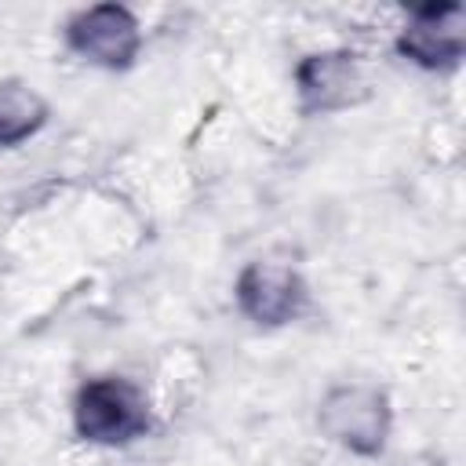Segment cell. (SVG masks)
Instances as JSON below:
<instances>
[{"label":"cell","mask_w":466,"mask_h":466,"mask_svg":"<svg viewBox=\"0 0 466 466\" xmlns=\"http://www.w3.org/2000/svg\"><path fill=\"white\" fill-rule=\"evenodd\" d=\"M73 426L87 444L124 448L149 433L153 415L146 393L120 375L87 379L73 397Z\"/></svg>","instance_id":"6da1fadb"},{"label":"cell","mask_w":466,"mask_h":466,"mask_svg":"<svg viewBox=\"0 0 466 466\" xmlns=\"http://www.w3.org/2000/svg\"><path fill=\"white\" fill-rule=\"evenodd\" d=\"M317 426L331 444L346 448L350 455L375 459L386 448L393 426L390 397L371 382H339L320 397Z\"/></svg>","instance_id":"7a4b0ae2"},{"label":"cell","mask_w":466,"mask_h":466,"mask_svg":"<svg viewBox=\"0 0 466 466\" xmlns=\"http://www.w3.org/2000/svg\"><path fill=\"white\" fill-rule=\"evenodd\" d=\"M66 44L76 58L98 69H127L142 51V25L124 4H91L69 15Z\"/></svg>","instance_id":"3957f363"},{"label":"cell","mask_w":466,"mask_h":466,"mask_svg":"<svg viewBox=\"0 0 466 466\" xmlns=\"http://www.w3.org/2000/svg\"><path fill=\"white\" fill-rule=\"evenodd\" d=\"M233 299L237 309L258 324V328H284L291 320H299V313L309 302L306 280L295 266L284 262H248L237 273L233 284Z\"/></svg>","instance_id":"277c9868"},{"label":"cell","mask_w":466,"mask_h":466,"mask_svg":"<svg viewBox=\"0 0 466 466\" xmlns=\"http://www.w3.org/2000/svg\"><path fill=\"white\" fill-rule=\"evenodd\" d=\"M299 109L306 116H328L368 98V76L353 51H313L295 66Z\"/></svg>","instance_id":"5b68a950"},{"label":"cell","mask_w":466,"mask_h":466,"mask_svg":"<svg viewBox=\"0 0 466 466\" xmlns=\"http://www.w3.org/2000/svg\"><path fill=\"white\" fill-rule=\"evenodd\" d=\"M397 51L422 69H451L466 51V7L459 0L415 7L397 33Z\"/></svg>","instance_id":"8992f818"},{"label":"cell","mask_w":466,"mask_h":466,"mask_svg":"<svg viewBox=\"0 0 466 466\" xmlns=\"http://www.w3.org/2000/svg\"><path fill=\"white\" fill-rule=\"evenodd\" d=\"M51 116L47 98L18 76L0 80V149H15L25 138H33Z\"/></svg>","instance_id":"52a82bcc"}]
</instances>
